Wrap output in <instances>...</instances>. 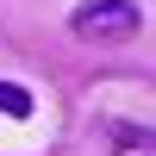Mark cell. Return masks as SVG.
Listing matches in <instances>:
<instances>
[{
    "label": "cell",
    "instance_id": "cell-3",
    "mask_svg": "<svg viewBox=\"0 0 156 156\" xmlns=\"http://www.w3.org/2000/svg\"><path fill=\"white\" fill-rule=\"evenodd\" d=\"M112 144H119V150H137V144H156V131H137V125H112Z\"/></svg>",
    "mask_w": 156,
    "mask_h": 156
},
{
    "label": "cell",
    "instance_id": "cell-1",
    "mask_svg": "<svg viewBox=\"0 0 156 156\" xmlns=\"http://www.w3.org/2000/svg\"><path fill=\"white\" fill-rule=\"evenodd\" d=\"M137 25H144L137 0H81L69 12V31L87 44H125V37H137Z\"/></svg>",
    "mask_w": 156,
    "mask_h": 156
},
{
    "label": "cell",
    "instance_id": "cell-2",
    "mask_svg": "<svg viewBox=\"0 0 156 156\" xmlns=\"http://www.w3.org/2000/svg\"><path fill=\"white\" fill-rule=\"evenodd\" d=\"M31 106L37 100H31L25 81H0V112H6V119H31Z\"/></svg>",
    "mask_w": 156,
    "mask_h": 156
}]
</instances>
